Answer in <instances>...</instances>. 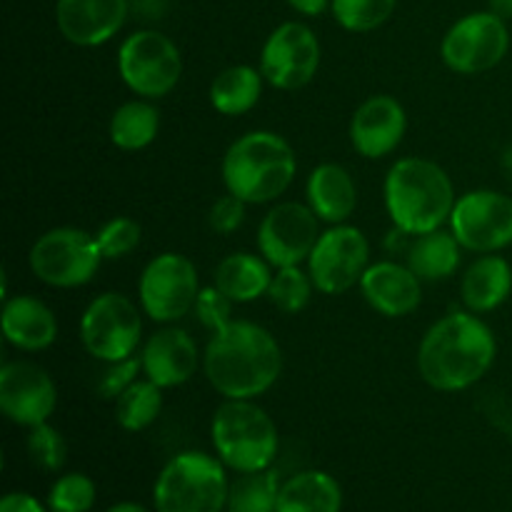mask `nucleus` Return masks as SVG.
Returning <instances> with one entry per match:
<instances>
[{"label":"nucleus","instance_id":"20e7f679","mask_svg":"<svg viewBox=\"0 0 512 512\" xmlns=\"http://www.w3.org/2000/svg\"><path fill=\"white\" fill-rule=\"evenodd\" d=\"M298 170L288 140L270 130H253L235 140L223 158V183L228 193L248 205L278 200Z\"/></svg>","mask_w":512,"mask_h":512},{"label":"nucleus","instance_id":"cd10ccee","mask_svg":"<svg viewBox=\"0 0 512 512\" xmlns=\"http://www.w3.org/2000/svg\"><path fill=\"white\" fill-rule=\"evenodd\" d=\"M160 113L145 98L128 100L110 118V140L120 150H143L158 138Z\"/></svg>","mask_w":512,"mask_h":512},{"label":"nucleus","instance_id":"f8f14e48","mask_svg":"<svg viewBox=\"0 0 512 512\" xmlns=\"http://www.w3.org/2000/svg\"><path fill=\"white\" fill-rule=\"evenodd\" d=\"M448 223L463 250L500 253L512 245V198L498 190H470L460 195Z\"/></svg>","mask_w":512,"mask_h":512},{"label":"nucleus","instance_id":"7ed1b4c3","mask_svg":"<svg viewBox=\"0 0 512 512\" xmlns=\"http://www.w3.org/2000/svg\"><path fill=\"white\" fill-rule=\"evenodd\" d=\"M383 195L393 225L408 235L440 230L458 203L450 175L425 158L398 160L385 175Z\"/></svg>","mask_w":512,"mask_h":512},{"label":"nucleus","instance_id":"aec40b11","mask_svg":"<svg viewBox=\"0 0 512 512\" xmlns=\"http://www.w3.org/2000/svg\"><path fill=\"white\" fill-rule=\"evenodd\" d=\"M140 360H143L145 378L168 390L193 378L200 363V353L195 340L185 330L163 328L150 335Z\"/></svg>","mask_w":512,"mask_h":512},{"label":"nucleus","instance_id":"423d86ee","mask_svg":"<svg viewBox=\"0 0 512 512\" xmlns=\"http://www.w3.org/2000/svg\"><path fill=\"white\" fill-rule=\"evenodd\" d=\"M230 480L218 455L185 450L170 458L153 485L155 512H225Z\"/></svg>","mask_w":512,"mask_h":512},{"label":"nucleus","instance_id":"c756f323","mask_svg":"<svg viewBox=\"0 0 512 512\" xmlns=\"http://www.w3.org/2000/svg\"><path fill=\"white\" fill-rule=\"evenodd\" d=\"M163 410V388L153 380H135L118 400H115V420L128 433H140L158 420Z\"/></svg>","mask_w":512,"mask_h":512},{"label":"nucleus","instance_id":"a878e982","mask_svg":"<svg viewBox=\"0 0 512 512\" xmlns=\"http://www.w3.org/2000/svg\"><path fill=\"white\" fill-rule=\"evenodd\" d=\"M460 250L453 233H445L443 228L433 233L415 235L413 243L408 245V268L418 275L420 280H448L450 275L458 273L460 268Z\"/></svg>","mask_w":512,"mask_h":512},{"label":"nucleus","instance_id":"f704fd0d","mask_svg":"<svg viewBox=\"0 0 512 512\" xmlns=\"http://www.w3.org/2000/svg\"><path fill=\"white\" fill-rule=\"evenodd\" d=\"M140 238H143L140 223L133 218H125V215L108 220V223L95 233V240H98V248L105 260H118L130 255L140 245Z\"/></svg>","mask_w":512,"mask_h":512},{"label":"nucleus","instance_id":"393cba45","mask_svg":"<svg viewBox=\"0 0 512 512\" xmlns=\"http://www.w3.org/2000/svg\"><path fill=\"white\" fill-rule=\"evenodd\" d=\"M273 265L263 255L233 253L220 260L215 270V285L228 295L233 303H253L268 295L273 283Z\"/></svg>","mask_w":512,"mask_h":512},{"label":"nucleus","instance_id":"0eeeda50","mask_svg":"<svg viewBox=\"0 0 512 512\" xmlns=\"http://www.w3.org/2000/svg\"><path fill=\"white\" fill-rule=\"evenodd\" d=\"M118 73L135 95L158 100L173 93L183 78V55L160 30H138L120 45Z\"/></svg>","mask_w":512,"mask_h":512},{"label":"nucleus","instance_id":"f257e3e1","mask_svg":"<svg viewBox=\"0 0 512 512\" xmlns=\"http://www.w3.org/2000/svg\"><path fill=\"white\" fill-rule=\"evenodd\" d=\"M203 370L225 400H255L278 383L283 350L263 325L230 320L205 345Z\"/></svg>","mask_w":512,"mask_h":512},{"label":"nucleus","instance_id":"9b49d317","mask_svg":"<svg viewBox=\"0 0 512 512\" xmlns=\"http://www.w3.org/2000/svg\"><path fill=\"white\" fill-rule=\"evenodd\" d=\"M510 50V30L500 15L470 13L445 33L440 43L443 63L453 73L478 75L503 63Z\"/></svg>","mask_w":512,"mask_h":512},{"label":"nucleus","instance_id":"4be33fe9","mask_svg":"<svg viewBox=\"0 0 512 512\" xmlns=\"http://www.w3.org/2000/svg\"><path fill=\"white\" fill-rule=\"evenodd\" d=\"M305 195L320 223L340 225L358 208V188H355L353 175L338 163L318 165L308 175Z\"/></svg>","mask_w":512,"mask_h":512},{"label":"nucleus","instance_id":"39448f33","mask_svg":"<svg viewBox=\"0 0 512 512\" xmlns=\"http://www.w3.org/2000/svg\"><path fill=\"white\" fill-rule=\"evenodd\" d=\"M210 440L225 468L238 475L268 470L280 448L273 418L253 400H225L213 415Z\"/></svg>","mask_w":512,"mask_h":512},{"label":"nucleus","instance_id":"e433bc0d","mask_svg":"<svg viewBox=\"0 0 512 512\" xmlns=\"http://www.w3.org/2000/svg\"><path fill=\"white\" fill-rule=\"evenodd\" d=\"M110 368L105 370L103 378H100L98 390L105 400H118L130 385L138 380L140 368H143V360L138 358H125L118 363H108Z\"/></svg>","mask_w":512,"mask_h":512},{"label":"nucleus","instance_id":"72a5a7b5","mask_svg":"<svg viewBox=\"0 0 512 512\" xmlns=\"http://www.w3.org/2000/svg\"><path fill=\"white\" fill-rule=\"evenodd\" d=\"M25 445H28L30 460L45 473H58L65 465V458H68V443H65L63 433L55 430L50 423L30 428Z\"/></svg>","mask_w":512,"mask_h":512},{"label":"nucleus","instance_id":"ddd939ff","mask_svg":"<svg viewBox=\"0 0 512 512\" xmlns=\"http://www.w3.org/2000/svg\"><path fill=\"white\" fill-rule=\"evenodd\" d=\"M370 243L355 225H333L320 233L308 258V273L315 290L325 295L348 293L368 270Z\"/></svg>","mask_w":512,"mask_h":512},{"label":"nucleus","instance_id":"f03ea898","mask_svg":"<svg viewBox=\"0 0 512 512\" xmlns=\"http://www.w3.org/2000/svg\"><path fill=\"white\" fill-rule=\"evenodd\" d=\"M498 340L478 313H450L430 325L418 348L420 378L440 393H460L488 375Z\"/></svg>","mask_w":512,"mask_h":512},{"label":"nucleus","instance_id":"c9c22d12","mask_svg":"<svg viewBox=\"0 0 512 512\" xmlns=\"http://www.w3.org/2000/svg\"><path fill=\"white\" fill-rule=\"evenodd\" d=\"M233 300L218 288V285H210V288H200L198 300H195V315H198L200 323L210 330V333H218L225 325L230 323V310H233Z\"/></svg>","mask_w":512,"mask_h":512},{"label":"nucleus","instance_id":"dca6fc26","mask_svg":"<svg viewBox=\"0 0 512 512\" xmlns=\"http://www.w3.org/2000/svg\"><path fill=\"white\" fill-rule=\"evenodd\" d=\"M58 405V388L40 365L13 360L0 370V410L23 428L48 423Z\"/></svg>","mask_w":512,"mask_h":512},{"label":"nucleus","instance_id":"a19ab883","mask_svg":"<svg viewBox=\"0 0 512 512\" xmlns=\"http://www.w3.org/2000/svg\"><path fill=\"white\" fill-rule=\"evenodd\" d=\"M490 10L503 20L512 18V0H490Z\"/></svg>","mask_w":512,"mask_h":512},{"label":"nucleus","instance_id":"58836bf2","mask_svg":"<svg viewBox=\"0 0 512 512\" xmlns=\"http://www.w3.org/2000/svg\"><path fill=\"white\" fill-rule=\"evenodd\" d=\"M0 512H50L30 493H8L0 500Z\"/></svg>","mask_w":512,"mask_h":512},{"label":"nucleus","instance_id":"a211bd4d","mask_svg":"<svg viewBox=\"0 0 512 512\" xmlns=\"http://www.w3.org/2000/svg\"><path fill=\"white\" fill-rule=\"evenodd\" d=\"M130 13V0H58L55 23L68 43L95 48L120 33Z\"/></svg>","mask_w":512,"mask_h":512},{"label":"nucleus","instance_id":"b1692460","mask_svg":"<svg viewBox=\"0 0 512 512\" xmlns=\"http://www.w3.org/2000/svg\"><path fill=\"white\" fill-rule=\"evenodd\" d=\"M278 512H343V488L325 470H303L280 485Z\"/></svg>","mask_w":512,"mask_h":512},{"label":"nucleus","instance_id":"5701e85b","mask_svg":"<svg viewBox=\"0 0 512 512\" xmlns=\"http://www.w3.org/2000/svg\"><path fill=\"white\" fill-rule=\"evenodd\" d=\"M512 293V268L505 258L488 253L480 255L463 275L460 295L470 313H490L500 308Z\"/></svg>","mask_w":512,"mask_h":512},{"label":"nucleus","instance_id":"1a4fd4ad","mask_svg":"<svg viewBox=\"0 0 512 512\" xmlns=\"http://www.w3.org/2000/svg\"><path fill=\"white\" fill-rule=\"evenodd\" d=\"M143 338V318L133 300L120 293H103L80 318V340L95 360L118 363L133 358Z\"/></svg>","mask_w":512,"mask_h":512},{"label":"nucleus","instance_id":"7c9ffc66","mask_svg":"<svg viewBox=\"0 0 512 512\" xmlns=\"http://www.w3.org/2000/svg\"><path fill=\"white\" fill-rule=\"evenodd\" d=\"M313 290L315 283L310 278V273H305L300 265H290V268L275 270L268 298L280 313L295 315L308 308L310 298H313Z\"/></svg>","mask_w":512,"mask_h":512},{"label":"nucleus","instance_id":"37998d69","mask_svg":"<svg viewBox=\"0 0 512 512\" xmlns=\"http://www.w3.org/2000/svg\"><path fill=\"white\" fill-rule=\"evenodd\" d=\"M503 168L505 173H508V178L512 180V148L505 150V158H503Z\"/></svg>","mask_w":512,"mask_h":512},{"label":"nucleus","instance_id":"473e14b6","mask_svg":"<svg viewBox=\"0 0 512 512\" xmlns=\"http://www.w3.org/2000/svg\"><path fill=\"white\" fill-rule=\"evenodd\" d=\"M98 500V488L83 473H65L48 493L50 512H90Z\"/></svg>","mask_w":512,"mask_h":512},{"label":"nucleus","instance_id":"412c9836","mask_svg":"<svg viewBox=\"0 0 512 512\" xmlns=\"http://www.w3.org/2000/svg\"><path fill=\"white\" fill-rule=\"evenodd\" d=\"M0 323H3L5 340L25 353L50 348L58 338V320L53 310L33 295H15L5 300Z\"/></svg>","mask_w":512,"mask_h":512},{"label":"nucleus","instance_id":"6ab92c4d","mask_svg":"<svg viewBox=\"0 0 512 512\" xmlns=\"http://www.w3.org/2000/svg\"><path fill=\"white\" fill-rule=\"evenodd\" d=\"M423 280L395 260H380L368 265L365 275L360 278V290L375 313L385 318H405L415 313L423 303Z\"/></svg>","mask_w":512,"mask_h":512},{"label":"nucleus","instance_id":"6e6552de","mask_svg":"<svg viewBox=\"0 0 512 512\" xmlns=\"http://www.w3.org/2000/svg\"><path fill=\"white\" fill-rule=\"evenodd\" d=\"M103 253L95 235L80 228H53L40 235L28 253L30 270L50 288H80L98 273Z\"/></svg>","mask_w":512,"mask_h":512},{"label":"nucleus","instance_id":"2eb2a0df","mask_svg":"<svg viewBox=\"0 0 512 512\" xmlns=\"http://www.w3.org/2000/svg\"><path fill=\"white\" fill-rule=\"evenodd\" d=\"M320 238V218L310 205L280 203L260 220L258 250L275 270L303 265Z\"/></svg>","mask_w":512,"mask_h":512},{"label":"nucleus","instance_id":"79ce46f5","mask_svg":"<svg viewBox=\"0 0 512 512\" xmlns=\"http://www.w3.org/2000/svg\"><path fill=\"white\" fill-rule=\"evenodd\" d=\"M105 512H153V510H148L145 505H140V503H133V500H123V503L110 505Z\"/></svg>","mask_w":512,"mask_h":512},{"label":"nucleus","instance_id":"f3484780","mask_svg":"<svg viewBox=\"0 0 512 512\" xmlns=\"http://www.w3.org/2000/svg\"><path fill=\"white\" fill-rule=\"evenodd\" d=\"M408 130V115L393 95H373L358 105L350 120V143L355 153L380 160L400 148Z\"/></svg>","mask_w":512,"mask_h":512},{"label":"nucleus","instance_id":"4468645a","mask_svg":"<svg viewBox=\"0 0 512 512\" xmlns=\"http://www.w3.org/2000/svg\"><path fill=\"white\" fill-rule=\"evenodd\" d=\"M320 68V40L305 23L290 20L268 35L260 53V73L273 88L300 90Z\"/></svg>","mask_w":512,"mask_h":512},{"label":"nucleus","instance_id":"bb28decb","mask_svg":"<svg viewBox=\"0 0 512 512\" xmlns=\"http://www.w3.org/2000/svg\"><path fill=\"white\" fill-rule=\"evenodd\" d=\"M263 73L253 65H233L215 75L210 85V105L220 115L238 118L253 110L263 95Z\"/></svg>","mask_w":512,"mask_h":512},{"label":"nucleus","instance_id":"9d476101","mask_svg":"<svg viewBox=\"0 0 512 512\" xmlns=\"http://www.w3.org/2000/svg\"><path fill=\"white\" fill-rule=\"evenodd\" d=\"M143 313L155 323H175L195 308L200 295L198 270L180 253H163L145 265L138 283Z\"/></svg>","mask_w":512,"mask_h":512},{"label":"nucleus","instance_id":"2f4dec72","mask_svg":"<svg viewBox=\"0 0 512 512\" xmlns=\"http://www.w3.org/2000/svg\"><path fill=\"white\" fill-rule=\"evenodd\" d=\"M395 5L398 0H333L330 10L340 28L350 33H370L388 23L390 15L395 13Z\"/></svg>","mask_w":512,"mask_h":512},{"label":"nucleus","instance_id":"4c0bfd02","mask_svg":"<svg viewBox=\"0 0 512 512\" xmlns=\"http://www.w3.org/2000/svg\"><path fill=\"white\" fill-rule=\"evenodd\" d=\"M245 205L248 203H243V200L233 193H228V195H223V198L215 200L213 208H210V213H208V223H210V228H213V233L233 235L245 220Z\"/></svg>","mask_w":512,"mask_h":512},{"label":"nucleus","instance_id":"ea45409f","mask_svg":"<svg viewBox=\"0 0 512 512\" xmlns=\"http://www.w3.org/2000/svg\"><path fill=\"white\" fill-rule=\"evenodd\" d=\"M288 3L295 13L305 15V18H318V15H323L330 8L333 0H288Z\"/></svg>","mask_w":512,"mask_h":512},{"label":"nucleus","instance_id":"c85d7f7f","mask_svg":"<svg viewBox=\"0 0 512 512\" xmlns=\"http://www.w3.org/2000/svg\"><path fill=\"white\" fill-rule=\"evenodd\" d=\"M280 478L273 468L258 473H240L230 483L225 512H278Z\"/></svg>","mask_w":512,"mask_h":512}]
</instances>
